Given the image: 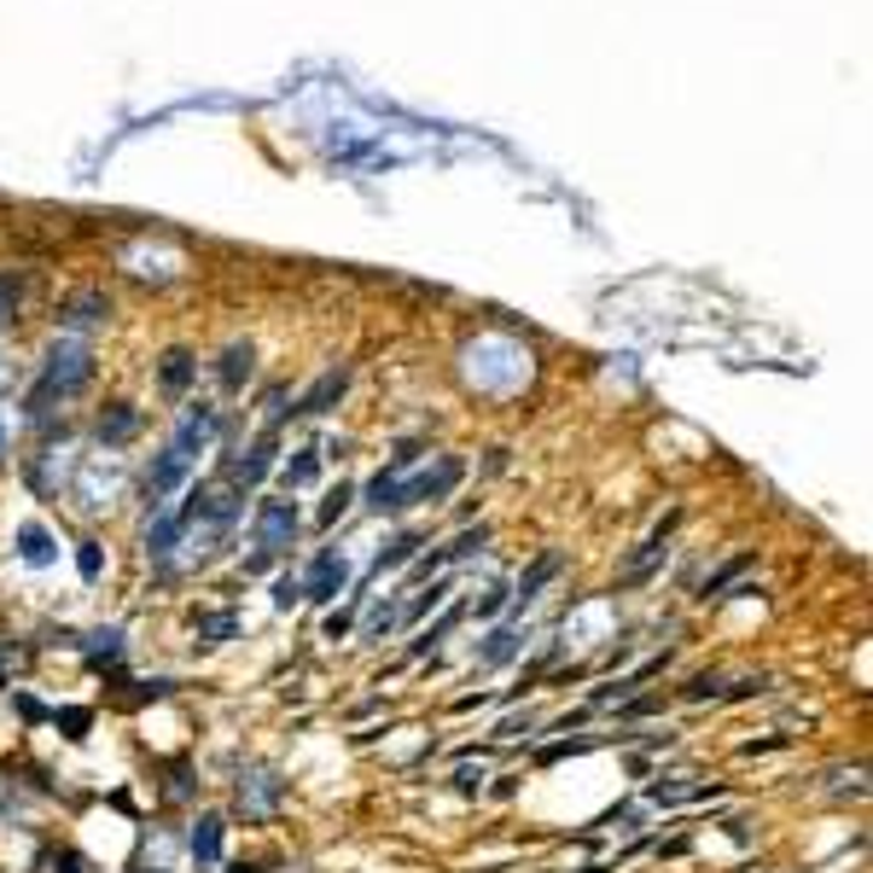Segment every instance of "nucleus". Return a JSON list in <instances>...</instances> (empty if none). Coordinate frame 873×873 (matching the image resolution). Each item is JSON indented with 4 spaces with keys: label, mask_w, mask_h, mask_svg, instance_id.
<instances>
[{
    "label": "nucleus",
    "mask_w": 873,
    "mask_h": 873,
    "mask_svg": "<svg viewBox=\"0 0 873 873\" xmlns=\"http://www.w3.org/2000/svg\"><path fill=\"white\" fill-rule=\"evenodd\" d=\"M216 425H221V419H216V408H205V402H198V408H187V419H181L175 449H181V455H198V449H205V443L216 437Z\"/></svg>",
    "instance_id": "obj_11"
},
{
    "label": "nucleus",
    "mask_w": 873,
    "mask_h": 873,
    "mask_svg": "<svg viewBox=\"0 0 873 873\" xmlns=\"http://www.w3.org/2000/svg\"><path fill=\"white\" fill-rule=\"evenodd\" d=\"M18 559L42 571V565H53V559H58V542L42 531V524H18Z\"/></svg>",
    "instance_id": "obj_15"
},
{
    "label": "nucleus",
    "mask_w": 873,
    "mask_h": 873,
    "mask_svg": "<svg viewBox=\"0 0 873 873\" xmlns=\"http://www.w3.org/2000/svg\"><path fill=\"white\" fill-rule=\"evenodd\" d=\"M181 536H187V513L181 506H152V524H146V559L152 565H170L181 554Z\"/></svg>",
    "instance_id": "obj_4"
},
{
    "label": "nucleus",
    "mask_w": 873,
    "mask_h": 873,
    "mask_svg": "<svg viewBox=\"0 0 873 873\" xmlns=\"http://www.w3.org/2000/svg\"><path fill=\"white\" fill-rule=\"evenodd\" d=\"M396 490H402V466H391V472H379L368 483V506L373 513H396Z\"/></svg>",
    "instance_id": "obj_22"
},
{
    "label": "nucleus",
    "mask_w": 873,
    "mask_h": 873,
    "mask_svg": "<svg viewBox=\"0 0 873 873\" xmlns=\"http://www.w3.org/2000/svg\"><path fill=\"white\" fill-rule=\"evenodd\" d=\"M483 542H490V524H478V531H460L449 547H432L419 565H414V582H425L432 571H443V565H460V559H472V554H483Z\"/></svg>",
    "instance_id": "obj_7"
},
{
    "label": "nucleus",
    "mask_w": 873,
    "mask_h": 873,
    "mask_svg": "<svg viewBox=\"0 0 873 873\" xmlns=\"http://www.w3.org/2000/svg\"><path fill=\"white\" fill-rule=\"evenodd\" d=\"M669 531H676V513H669V519L658 524V531L646 536V547H641V554L623 565V577H629V582H646V577H653V565L664 559V542H669Z\"/></svg>",
    "instance_id": "obj_14"
},
{
    "label": "nucleus",
    "mask_w": 873,
    "mask_h": 873,
    "mask_svg": "<svg viewBox=\"0 0 873 873\" xmlns=\"http://www.w3.org/2000/svg\"><path fill=\"white\" fill-rule=\"evenodd\" d=\"M83 379H88V350H76V343H53V350H47V384H42V396H53V391L70 396ZM42 396H35V402H42Z\"/></svg>",
    "instance_id": "obj_6"
},
{
    "label": "nucleus",
    "mask_w": 873,
    "mask_h": 873,
    "mask_svg": "<svg viewBox=\"0 0 873 873\" xmlns=\"http://www.w3.org/2000/svg\"><path fill=\"white\" fill-rule=\"evenodd\" d=\"M506 600H513V588H490V594H478V618H501L506 612Z\"/></svg>",
    "instance_id": "obj_30"
},
{
    "label": "nucleus",
    "mask_w": 873,
    "mask_h": 873,
    "mask_svg": "<svg viewBox=\"0 0 873 873\" xmlns=\"http://www.w3.org/2000/svg\"><path fill=\"white\" fill-rule=\"evenodd\" d=\"M343 588H350V559L343 554H332V547H320L315 554V565H309V577H303V600H315V605H332Z\"/></svg>",
    "instance_id": "obj_3"
},
{
    "label": "nucleus",
    "mask_w": 873,
    "mask_h": 873,
    "mask_svg": "<svg viewBox=\"0 0 873 873\" xmlns=\"http://www.w3.org/2000/svg\"><path fill=\"white\" fill-rule=\"evenodd\" d=\"M350 623H356V612H350V605H343V612H332V618H327V641L350 635Z\"/></svg>",
    "instance_id": "obj_36"
},
{
    "label": "nucleus",
    "mask_w": 873,
    "mask_h": 873,
    "mask_svg": "<svg viewBox=\"0 0 873 873\" xmlns=\"http://www.w3.org/2000/svg\"><path fill=\"white\" fill-rule=\"evenodd\" d=\"M99 309H106V303H99V297H83V303H76V309H70V320H76V327H88V320H99Z\"/></svg>",
    "instance_id": "obj_35"
},
{
    "label": "nucleus",
    "mask_w": 873,
    "mask_h": 873,
    "mask_svg": "<svg viewBox=\"0 0 873 873\" xmlns=\"http://www.w3.org/2000/svg\"><path fill=\"white\" fill-rule=\"evenodd\" d=\"M531 728H536V710H524V717H506L495 728V740H519V734H531Z\"/></svg>",
    "instance_id": "obj_32"
},
{
    "label": "nucleus",
    "mask_w": 873,
    "mask_h": 873,
    "mask_svg": "<svg viewBox=\"0 0 873 873\" xmlns=\"http://www.w3.org/2000/svg\"><path fill=\"white\" fill-rule=\"evenodd\" d=\"M187 478H193V455H181L175 443H170V449L146 466V506H164Z\"/></svg>",
    "instance_id": "obj_5"
},
{
    "label": "nucleus",
    "mask_w": 873,
    "mask_h": 873,
    "mask_svg": "<svg viewBox=\"0 0 873 873\" xmlns=\"http://www.w3.org/2000/svg\"><path fill=\"white\" fill-rule=\"evenodd\" d=\"M134 432H140V414L129 408V402H117L111 414H99V443H106V449L111 443H129Z\"/></svg>",
    "instance_id": "obj_18"
},
{
    "label": "nucleus",
    "mask_w": 873,
    "mask_h": 873,
    "mask_svg": "<svg viewBox=\"0 0 873 873\" xmlns=\"http://www.w3.org/2000/svg\"><path fill=\"white\" fill-rule=\"evenodd\" d=\"M193 368H198V361H193L187 350H170V356H164V368H157V379H164V391H170V396H181V391H187V379H193Z\"/></svg>",
    "instance_id": "obj_21"
},
{
    "label": "nucleus",
    "mask_w": 873,
    "mask_h": 873,
    "mask_svg": "<svg viewBox=\"0 0 873 873\" xmlns=\"http://www.w3.org/2000/svg\"><path fill=\"white\" fill-rule=\"evenodd\" d=\"M297 600H303V577H274V605L280 612H292Z\"/></svg>",
    "instance_id": "obj_29"
},
{
    "label": "nucleus",
    "mask_w": 873,
    "mask_h": 873,
    "mask_svg": "<svg viewBox=\"0 0 873 873\" xmlns=\"http://www.w3.org/2000/svg\"><path fill=\"white\" fill-rule=\"evenodd\" d=\"M280 798H286V781H280L274 768H257L251 781H239V809H245V816H269Z\"/></svg>",
    "instance_id": "obj_9"
},
{
    "label": "nucleus",
    "mask_w": 873,
    "mask_h": 873,
    "mask_svg": "<svg viewBox=\"0 0 873 873\" xmlns=\"http://www.w3.org/2000/svg\"><path fill=\"white\" fill-rule=\"evenodd\" d=\"M455 786L460 792H478L483 786V768H455Z\"/></svg>",
    "instance_id": "obj_37"
},
{
    "label": "nucleus",
    "mask_w": 873,
    "mask_h": 873,
    "mask_svg": "<svg viewBox=\"0 0 873 873\" xmlns=\"http://www.w3.org/2000/svg\"><path fill=\"white\" fill-rule=\"evenodd\" d=\"M0 455H7V437H0Z\"/></svg>",
    "instance_id": "obj_41"
},
{
    "label": "nucleus",
    "mask_w": 873,
    "mask_h": 873,
    "mask_svg": "<svg viewBox=\"0 0 873 873\" xmlns=\"http://www.w3.org/2000/svg\"><path fill=\"white\" fill-rule=\"evenodd\" d=\"M297 531H303V519H297V506H292V501H257V513H251V542H257V554H262V559L292 554Z\"/></svg>",
    "instance_id": "obj_1"
},
{
    "label": "nucleus",
    "mask_w": 873,
    "mask_h": 873,
    "mask_svg": "<svg viewBox=\"0 0 873 873\" xmlns=\"http://www.w3.org/2000/svg\"><path fill=\"white\" fill-rule=\"evenodd\" d=\"M356 501V490L350 483H338V490H327V501H320V524H338L343 519V506Z\"/></svg>",
    "instance_id": "obj_27"
},
{
    "label": "nucleus",
    "mask_w": 873,
    "mask_h": 873,
    "mask_svg": "<svg viewBox=\"0 0 873 873\" xmlns=\"http://www.w3.org/2000/svg\"><path fill=\"white\" fill-rule=\"evenodd\" d=\"M419 547H425V536H419V531H402V536H396V542H391V547H384V554L373 559V577H384V571H402V565H408V559L419 554Z\"/></svg>",
    "instance_id": "obj_19"
},
{
    "label": "nucleus",
    "mask_w": 873,
    "mask_h": 873,
    "mask_svg": "<svg viewBox=\"0 0 873 873\" xmlns=\"http://www.w3.org/2000/svg\"><path fill=\"white\" fill-rule=\"evenodd\" d=\"M559 565H565L559 554H542V559L531 565V571H524V582H519V594H513V600H506V605H513V612H531V605L542 600V588H547V582H554V577H559Z\"/></svg>",
    "instance_id": "obj_10"
},
{
    "label": "nucleus",
    "mask_w": 873,
    "mask_h": 873,
    "mask_svg": "<svg viewBox=\"0 0 873 873\" xmlns=\"http://www.w3.org/2000/svg\"><path fill=\"white\" fill-rule=\"evenodd\" d=\"M396 618H402V600L368 605V618H361V641H391L396 635Z\"/></svg>",
    "instance_id": "obj_17"
},
{
    "label": "nucleus",
    "mask_w": 873,
    "mask_h": 873,
    "mask_svg": "<svg viewBox=\"0 0 873 873\" xmlns=\"http://www.w3.org/2000/svg\"><path fill=\"white\" fill-rule=\"evenodd\" d=\"M745 565H751V554H740L734 565H722V571H717V577H710V582H705V600H710V594H722V582H728V577H740V571H745Z\"/></svg>",
    "instance_id": "obj_33"
},
{
    "label": "nucleus",
    "mask_w": 873,
    "mask_h": 873,
    "mask_svg": "<svg viewBox=\"0 0 873 873\" xmlns=\"http://www.w3.org/2000/svg\"><path fill=\"white\" fill-rule=\"evenodd\" d=\"M460 618H466V605H449V612H443L437 623H425V629H419V641L408 646V658H419V653H432V646H437L443 635H449V629H455Z\"/></svg>",
    "instance_id": "obj_23"
},
{
    "label": "nucleus",
    "mask_w": 873,
    "mask_h": 873,
    "mask_svg": "<svg viewBox=\"0 0 873 873\" xmlns=\"http://www.w3.org/2000/svg\"><path fill=\"white\" fill-rule=\"evenodd\" d=\"M269 466H274V432H262V437L251 443V449H245V455L233 460V472H228V483H233L239 495H245V490H257V483H262V472H269Z\"/></svg>",
    "instance_id": "obj_8"
},
{
    "label": "nucleus",
    "mask_w": 873,
    "mask_h": 873,
    "mask_svg": "<svg viewBox=\"0 0 873 873\" xmlns=\"http://www.w3.org/2000/svg\"><path fill=\"white\" fill-rule=\"evenodd\" d=\"M320 478V449H303L297 460H286V483L292 490H303V483H315Z\"/></svg>",
    "instance_id": "obj_26"
},
{
    "label": "nucleus",
    "mask_w": 873,
    "mask_h": 873,
    "mask_svg": "<svg viewBox=\"0 0 873 873\" xmlns=\"http://www.w3.org/2000/svg\"><path fill=\"white\" fill-rule=\"evenodd\" d=\"M216 373H221V384H228V391H239V384L251 379V343H233V350L221 356V368H216Z\"/></svg>",
    "instance_id": "obj_24"
},
{
    "label": "nucleus",
    "mask_w": 873,
    "mask_h": 873,
    "mask_svg": "<svg viewBox=\"0 0 873 873\" xmlns=\"http://www.w3.org/2000/svg\"><path fill=\"white\" fill-rule=\"evenodd\" d=\"M221 832H228V821H221V816H198V821H193L187 850H193L198 867H216V862H221Z\"/></svg>",
    "instance_id": "obj_12"
},
{
    "label": "nucleus",
    "mask_w": 873,
    "mask_h": 873,
    "mask_svg": "<svg viewBox=\"0 0 873 873\" xmlns=\"http://www.w3.org/2000/svg\"><path fill=\"white\" fill-rule=\"evenodd\" d=\"M519 653H524V635H519L513 623H501V629H490V641L478 646V664L483 669H501V664H513Z\"/></svg>",
    "instance_id": "obj_13"
},
{
    "label": "nucleus",
    "mask_w": 873,
    "mask_h": 873,
    "mask_svg": "<svg viewBox=\"0 0 873 873\" xmlns=\"http://www.w3.org/2000/svg\"><path fill=\"white\" fill-rule=\"evenodd\" d=\"M449 594H455V582H432V594H419V600H402V618H396V629H408V623H419L425 612L449 605Z\"/></svg>",
    "instance_id": "obj_20"
},
{
    "label": "nucleus",
    "mask_w": 873,
    "mask_h": 873,
    "mask_svg": "<svg viewBox=\"0 0 873 873\" xmlns=\"http://www.w3.org/2000/svg\"><path fill=\"white\" fill-rule=\"evenodd\" d=\"M76 571H83V582H99V571H106V559H99V542H83V547H76Z\"/></svg>",
    "instance_id": "obj_28"
},
{
    "label": "nucleus",
    "mask_w": 873,
    "mask_h": 873,
    "mask_svg": "<svg viewBox=\"0 0 873 873\" xmlns=\"http://www.w3.org/2000/svg\"><path fill=\"white\" fill-rule=\"evenodd\" d=\"M466 478V460L460 455H443L432 472H419V478H402V490H396V506H437V501H449L455 495V483Z\"/></svg>",
    "instance_id": "obj_2"
},
{
    "label": "nucleus",
    "mask_w": 873,
    "mask_h": 873,
    "mask_svg": "<svg viewBox=\"0 0 873 873\" xmlns=\"http://www.w3.org/2000/svg\"><path fill=\"white\" fill-rule=\"evenodd\" d=\"M58 873H83V856H58Z\"/></svg>",
    "instance_id": "obj_39"
},
{
    "label": "nucleus",
    "mask_w": 873,
    "mask_h": 873,
    "mask_svg": "<svg viewBox=\"0 0 873 873\" xmlns=\"http://www.w3.org/2000/svg\"><path fill=\"white\" fill-rule=\"evenodd\" d=\"M681 699H694V705H699V699H722V681H717V676H694V681L681 687Z\"/></svg>",
    "instance_id": "obj_31"
},
{
    "label": "nucleus",
    "mask_w": 873,
    "mask_h": 873,
    "mask_svg": "<svg viewBox=\"0 0 873 873\" xmlns=\"http://www.w3.org/2000/svg\"><path fill=\"white\" fill-rule=\"evenodd\" d=\"M763 687H768V676H745V681H734V687H728V699H757Z\"/></svg>",
    "instance_id": "obj_34"
},
{
    "label": "nucleus",
    "mask_w": 873,
    "mask_h": 873,
    "mask_svg": "<svg viewBox=\"0 0 873 873\" xmlns=\"http://www.w3.org/2000/svg\"><path fill=\"white\" fill-rule=\"evenodd\" d=\"M18 292H24V286H18V280H0V320H7V303L18 309Z\"/></svg>",
    "instance_id": "obj_38"
},
{
    "label": "nucleus",
    "mask_w": 873,
    "mask_h": 873,
    "mask_svg": "<svg viewBox=\"0 0 873 873\" xmlns=\"http://www.w3.org/2000/svg\"><path fill=\"white\" fill-rule=\"evenodd\" d=\"M233 635H239V618H233V612L198 618V641H205V646H221V641H233Z\"/></svg>",
    "instance_id": "obj_25"
},
{
    "label": "nucleus",
    "mask_w": 873,
    "mask_h": 873,
    "mask_svg": "<svg viewBox=\"0 0 873 873\" xmlns=\"http://www.w3.org/2000/svg\"><path fill=\"white\" fill-rule=\"evenodd\" d=\"M228 873H257V867H245V862H239V867H228Z\"/></svg>",
    "instance_id": "obj_40"
},
{
    "label": "nucleus",
    "mask_w": 873,
    "mask_h": 873,
    "mask_svg": "<svg viewBox=\"0 0 873 873\" xmlns=\"http://www.w3.org/2000/svg\"><path fill=\"white\" fill-rule=\"evenodd\" d=\"M343 384H350V373H343V368H332V373H327V379H320V384H315V391H309V396H303V402H297V408H292V414H327V408H332V402L343 396Z\"/></svg>",
    "instance_id": "obj_16"
}]
</instances>
